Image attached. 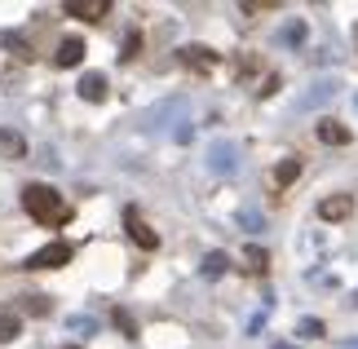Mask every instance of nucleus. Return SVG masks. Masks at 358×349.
<instances>
[{"instance_id": "obj_13", "label": "nucleus", "mask_w": 358, "mask_h": 349, "mask_svg": "<svg viewBox=\"0 0 358 349\" xmlns=\"http://www.w3.org/2000/svg\"><path fill=\"white\" fill-rule=\"evenodd\" d=\"M182 62H186V66H195V71H213V66H217L213 49H203V45H190V49H182Z\"/></svg>"}, {"instance_id": "obj_8", "label": "nucleus", "mask_w": 358, "mask_h": 349, "mask_svg": "<svg viewBox=\"0 0 358 349\" xmlns=\"http://www.w3.org/2000/svg\"><path fill=\"white\" fill-rule=\"evenodd\" d=\"M85 40H80V36H66L62 40V45H58V53H53V62H58V66H80V62H85Z\"/></svg>"}, {"instance_id": "obj_21", "label": "nucleus", "mask_w": 358, "mask_h": 349, "mask_svg": "<svg viewBox=\"0 0 358 349\" xmlns=\"http://www.w3.org/2000/svg\"><path fill=\"white\" fill-rule=\"evenodd\" d=\"M266 252H261V248H248V270H266Z\"/></svg>"}, {"instance_id": "obj_19", "label": "nucleus", "mask_w": 358, "mask_h": 349, "mask_svg": "<svg viewBox=\"0 0 358 349\" xmlns=\"http://www.w3.org/2000/svg\"><path fill=\"white\" fill-rule=\"evenodd\" d=\"M306 31H310V27L296 18V22H287L283 31H279V40H283V45H301V40H306Z\"/></svg>"}, {"instance_id": "obj_15", "label": "nucleus", "mask_w": 358, "mask_h": 349, "mask_svg": "<svg viewBox=\"0 0 358 349\" xmlns=\"http://www.w3.org/2000/svg\"><path fill=\"white\" fill-rule=\"evenodd\" d=\"M226 265H230V257H226V252H208L199 270H203V278H222V274H226Z\"/></svg>"}, {"instance_id": "obj_12", "label": "nucleus", "mask_w": 358, "mask_h": 349, "mask_svg": "<svg viewBox=\"0 0 358 349\" xmlns=\"http://www.w3.org/2000/svg\"><path fill=\"white\" fill-rule=\"evenodd\" d=\"M27 155V142H22V133H13V129H0V159H22Z\"/></svg>"}, {"instance_id": "obj_2", "label": "nucleus", "mask_w": 358, "mask_h": 349, "mask_svg": "<svg viewBox=\"0 0 358 349\" xmlns=\"http://www.w3.org/2000/svg\"><path fill=\"white\" fill-rule=\"evenodd\" d=\"M66 261H71V243H45L40 252L27 257V270H58Z\"/></svg>"}, {"instance_id": "obj_14", "label": "nucleus", "mask_w": 358, "mask_h": 349, "mask_svg": "<svg viewBox=\"0 0 358 349\" xmlns=\"http://www.w3.org/2000/svg\"><path fill=\"white\" fill-rule=\"evenodd\" d=\"M319 137H323L327 146H345L350 142V129H345V124H336V120H323L319 124Z\"/></svg>"}, {"instance_id": "obj_16", "label": "nucleus", "mask_w": 358, "mask_h": 349, "mask_svg": "<svg viewBox=\"0 0 358 349\" xmlns=\"http://www.w3.org/2000/svg\"><path fill=\"white\" fill-rule=\"evenodd\" d=\"M0 45H5L9 53H18V58H31V45H27L18 31H0Z\"/></svg>"}, {"instance_id": "obj_3", "label": "nucleus", "mask_w": 358, "mask_h": 349, "mask_svg": "<svg viewBox=\"0 0 358 349\" xmlns=\"http://www.w3.org/2000/svg\"><path fill=\"white\" fill-rule=\"evenodd\" d=\"M208 169L222 173V177L239 173V150L230 146V142H213V146H208Z\"/></svg>"}, {"instance_id": "obj_11", "label": "nucleus", "mask_w": 358, "mask_h": 349, "mask_svg": "<svg viewBox=\"0 0 358 349\" xmlns=\"http://www.w3.org/2000/svg\"><path fill=\"white\" fill-rule=\"evenodd\" d=\"M301 177V159L296 155H287V159H279V164H274V173H270V181H274V186H292V181Z\"/></svg>"}, {"instance_id": "obj_17", "label": "nucleus", "mask_w": 358, "mask_h": 349, "mask_svg": "<svg viewBox=\"0 0 358 349\" xmlns=\"http://www.w3.org/2000/svg\"><path fill=\"white\" fill-rule=\"evenodd\" d=\"M239 226H243L248 234H261V230H266V217H261L257 208H243V213H239Z\"/></svg>"}, {"instance_id": "obj_23", "label": "nucleus", "mask_w": 358, "mask_h": 349, "mask_svg": "<svg viewBox=\"0 0 358 349\" xmlns=\"http://www.w3.org/2000/svg\"><path fill=\"white\" fill-rule=\"evenodd\" d=\"M71 332H93V318H80V314H76V318H71Z\"/></svg>"}, {"instance_id": "obj_27", "label": "nucleus", "mask_w": 358, "mask_h": 349, "mask_svg": "<svg viewBox=\"0 0 358 349\" xmlns=\"http://www.w3.org/2000/svg\"><path fill=\"white\" fill-rule=\"evenodd\" d=\"M66 349H76V345H66Z\"/></svg>"}, {"instance_id": "obj_7", "label": "nucleus", "mask_w": 358, "mask_h": 349, "mask_svg": "<svg viewBox=\"0 0 358 349\" xmlns=\"http://www.w3.org/2000/svg\"><path fill=\"white\" fill-rule=\"evenodd\" d=\"M66 13H71V18H106V13H111V0H66L62 5Z\"/></svg>"}, {"instance_id": "obj_26", "label": "nucleus", "mask_w": 358, "mask_h": 349, "mask_svg": "<svg viewBox=\"0 0 358 349\" xmlns=\"http://www.w3.org/2000/svg\"><path fill=\"white\" fill-rule=\"evenodd\" d=\"M354 40H358V27H354Z\"/></svg>"}, {"instance_id": "obj_18", "label": "nucleus", "mask_w": 358, "mask_h": 349, "mask_svg": "<svg viewBox=\"0 0 358 349\" xmlns=\"http://www.w3.org/2000/svg\"><path fill=\"white\" fill-rule=\"evenodd\" d=\"M22 314H49V297H40V292H27L22 297Z\"/></svg>"}, {"instance_id": "obj_10", "label": "nucleus", "mask_w": 358, "mask_h": 349, "mask_svg": "<svg viewBox=\"0 0 358 349\" xmlns=\"http://www.w3.org/2000/svg\"><path fill=\"white\" fill-rule=\"evenodd\" d=\"M18 332H22V314L13 305H0V345L18 341Z\"/></svg>"}, {"instance_id": "obj_1", "label": "nucleus", "mask_w": 358, "mask_h": 349, "mask_svg": "<svg viewBox=\"0 0 358 349\" xmlns=\"http://www.w3.org/2000/svg\"><path fill=\"white\" fill-rule=\"evenodd\" d=\"M22 208H27V217H31L36 226H62V221L71 217L66 199L53 186H45V181H31V186L22 190Z\"/></svg>"}, {"instance_id": "obj_25", "label": "nucleus", "mask_w": 358, "mask_h": 349, "mask_svg": "<svg viewBox=\"0 0 358 349\" xmlns=\"http://www.w3.org/2000/svg\"><path fill=\"white\" fill-rule=\"evenodd\" d=\"M274 349H296V345H274Z\"/></svg>"}, {"instance_id": "obj_5", "label": "nucleus", "mask_w": 358, "mask_h": 349, "mask_svg": "<svg viewBox=\"0 0 358 349\" xmlns=\"http://www.w3.org/2000/svg\"><path fill=\"white\" fill-rule=\"evenodd\" d=\"M336 89H341L336 80H314V85H310V93L296 102V111H319L323 102H332V97H336Z\"/></svg>"}, {"instance_id": "obj_4", "label": "nucleus", "mask_w": 358, "mask_h": 349, "mask_svg": "<svg viewBox=\"0 0 358 349\" xmlns=\"http://www.w3.org/2000/svg\"><path fill=\"white\" fill-rule=\"evenodd\" d=\"M319 217L323 221H350L354 217V194H327V199H319Z\"/></svg>"}, {"instance_id": "obj_9", "label": "nucleus", "mask_w": 358, "mask_h": 349, "mask_svg": "<svg viewBox=\"0 0 358 349\" xmlns=\"http://www.w3.org/2000/svg\"><path fill=\"white\" fill-rule=\"evenodd\" d=\"M76 93L85 97V102H102V97H106V76H102V71H89V76H80Z\"/></svg>"}, {"instance_id": "obj_6", "label": "nucleus", "mask_w": 358, "mask_h": 349, "mask_svg": "<svg viewBox=\"0 0 358 349\" xmlns=\"http://www.w3.org/2000/svg\"><path fill=\"white\" fill-rule=\"evenodd\" d=\"M124 226H129V234H133L137 248H155V243H159V234L150 230L142 217H137V208H129V213H124Z\"/></svg>"}, {"instance_id": "obj_24", "label": "nucleus", "mask_w": 358, "mask_h": 349, "mask_svg": "<svg viewBox=\"0 0 358 349\" xmlns=\"http://www.w3.org/2000/svg\"><path fill=\"white\" fill-rule=\"evenodd\" d=\"M137 45H142V40H137V36H129V40H124V53H120V58H133V53H137Z\"/></svg>"}, {"instance_id": "obj_22", "label": "nucleus", "mask_w": 358, "mask_h": 349, "mask_svg": "<svg viewBox=\"0 0 358 349\" xmlns=\"http://www.w3.org/2000/svg\"><path fill=\"white\" fill-rule=\"evenodd\" d=\"M115 323L124 327V336H137V323H133V314H124V310H120V314H115Z\"/></svg>"}, {"instance_id": "obj_20", "label": "nucleus", "mask_w": 358, "mask_h": 349, "mask_svg": "<svg viewBox=\"0 0 358 349\" xmlns=\"http://www.w3.org/2000/svg\"><path fill=\"white\" fill-rule=\"evenodd\" d=\"M296 332H301V336H323V323H319V318H301V323H296Z\"/></svg>"}]
</instances>
